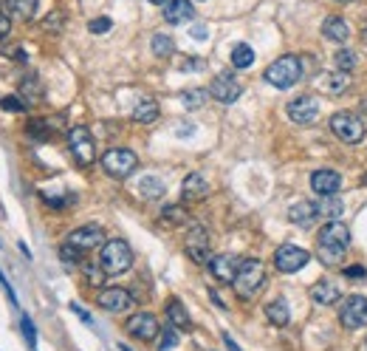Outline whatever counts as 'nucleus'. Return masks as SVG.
Listing matches in <instances>:
<instances>
[{"instance_id": "obj_23", "label": "nucleus", "mask_w": 367, "mask_h": 351, "mask_svg": "<svg viewBox=\"0 0 367 351\" xmlns=\"http://www.w3.org/2000/svg\"><path fill=\"white\" fill-rule=\"evenodd\" d=\"M159 113H161L159 102H156V99H150V97H144V99L133 108V122H139V125H150V122H156V120H159Z\"/></svg>"}, {"instance_id": "obj_33", "label": "nucleus", "mask_w": 367, "mask_h": 351, "mask_svg": "<svg viewBox=\"0 0 367 351\" xmlns=\"http://www.w3.org/2000/svg\"><path fill=\"white\" fill-rule=\"evenodd\" d=\"M82 275H85L88 286H94V289H99V286L105 283V278H108V272L102 269V263H85V267H82Z\"/></svg>"}, {"instance_id": "obj_13", "label": "nucleus", "mask_w": 367, "mask_h": 351, "mask_svg": "<svg viewBox=\"0 0 367 351\" xmlns=\"http://www.w3.org/2000/svg\"><path fill=\"white\" fill-rule=\"evenodd\" d=\"M187 255L195 260V263H209L212 258V241H209V232L206 227L195 224L187 236Z\"/></svg>"}, {"instance_id": "obj_31", "label": "nucleus", "mask_w": 367, "mask_h": 351, "mask_svg": "<svg viewBox=\"0 0 367 351\" xmlns=\"http://www.w3.org/2000/svg\"><path fill=\"white\" fill-rule=\"evenodd\" d=\"M20 97H23L26 102H37V99L43 97V91H40V79H37L34 74L23 77V82H20Z\"/></svg>"}, {"instance_id": "obj_39", "label": "nucleus", "mask_w": 367, "mask_h": 351, "mask_svg": "<svg viewBox=\"0 0 367 351\" xmlns=\"http://www.w3.org/2000/svg\"><path fill=\"white\" fill-rule=\"evenodd\" d=\"M43 196V201L48 204V207H54V210H63V207H68V204H74V196L68 193V196H48L46 190L40 193Z\"/></svg>"}, {"instance_id": "obj_8", "label": "nucleus", "mask_w": 367, "mask_h": 351, "mask_svg": "<svg viewBox=\"0 0 367 351\" xmlns=\"http://www.w3.org/2000/svg\"><path fill=\"white\" fill-rule=\"evenodd\" d=\"M66 244H71V247L79 249L82 255H85V252H94V249H102V244H105V229H102L99 224L77 227L71 236L66 238Z\"/></svg>"}, {"instance_id": "obj_7", "label": "nucleus", "mask_w": 367, "mask_h": 351, "mask_svg": "<svg viewBox=\"0 0 367 351\" xmlns=\"http://www.w3.org/2000/svg\"><path fill=\"white\" fill-rule=\"evenodd\" d=\"M330 131L339 136L345 144H359L364 139V122L359 120L356 113H348V111L330 116Z\"/></svg>"}, {"instance_id": "obj_51", "label": "nucleus", "mask_w": 367, "mask_h": 351, "mask_svg": "<svg viewBox=\"0 0 367 351\" xmlns=\"http://www.w3.org/2000/svg\"><path fill=\"white\" fill-rule=\"evenodd\" d=\"M150 3H156V6H159V3H167V0H150Z\"/></svg>"}, {"instance_id": "obj_19", "label": "nucleus", "mask_w": 367, "mask_h": 351, "mask_svg": "<svg viewBox=\"0 0 367 351\" xmlns=\"http://www.w3.org/2000/svg\"><path fill=\"white\" fill-rule=\"evenodd\" d=\"M317 218H319L317 201H297V204L288 207V221L297 224V227H311Z\"/></svg>"}, {"instance_id": "obj_20", "label": "nucleus", "mask_w": 367, "mask_h": 351, "mask_svg": "<svg viewBox=\"0 0 367 351\" xmlns=\"http://www.w3.org/2000/svg\"><path fill=\"white\" fill-rule=\"evenodd\" d=\"M181 196L184 201H201L209 196V184L201 173H190L187 179H184V187H181Z\"/></svg>"}, {"instance_id": "obj_35", "label": "nucleus", "mask_w": 367, "mask_h": 351, "mask_svg": "<svg viewBox=\"0 0 367 351\" xmlns=\"http://www.w3.org/2000/svg\"><path fill=\"white\" fill-rule=\"evenodd\" d=\"M206 97H209V91H204V88H187V91L181 94V102L192 111V108H201L206 102Z\"/></svg>"}, {"instance_id": "obj_5", "label": "nucleus", "mask_w": 367, "mask_h": 351, "mask_svg": "<svg viewBox=\"0 0 367 351\" xmlns=\"http://www.w3.org/2000/svg\"><path fill=\"white\" fill-rule=\"evenodd\" d=\"M68 151H71L74 162L82 164V167H88V164H94V162H97V144H94V136H90V131L82 128V125H77V128L68 131Z\"/></svg>"}, {"instance_id": "obj_40", "label": "nucleus", "mask_w": 367, "mask_h": 351, "mask_svg": "<svg viewBox=\"0 0 367 351\" xmlns=\"http://www.w3.org/2000/svg\"><path fill=\"white\" fill-rule=\"evenodd\" d=\"M0 108L9 111V113H26V99L17 94V97H3L0 99Z\"/></svg>"}, {"instance_id": "obj_1", "label": "nucleus", "mask_w": 367, "mask_h": 351, "mask_svg": "<svg viewBox=\"0 0 367 351\" xmlns=\"http://www.w3.org/2000/svg\"><path fill=\"white\" fill-rule=\"evenodd\" d=\"M348 247H350V229L339 218L328 221L319 229V236H317V255H319V260L325 263V267H336V263H342Z\"/></svg>"}, {"instance_id": "obj_47", "label": "nucleus", "mask_w": 367, "mask_h": 351, "mask_svg": "<svg viewBox=\"0 0 367 351\" xmlns=\"http://www.w3.org/2000/svg\"><path fill=\"white\" fill-rule=\"evenodd\" d=\"M71 309H74V312H77V314H79V317L85 320V323H88V326H94V317H90V314H88V312L82 309V306H77V303H71Z\"/></svg>"}, {"instance_id": "obj_43", "label": "nucleus", "mask_w": 367, "mask_h": 351, "mask_svg": "<svg viewBox=\"0 0 367 351\" xmlns=\"http://www.w3.org/2000/svg\"><path fill=\"white\" fill-rule=\"evenodd\" d=\"M59 258H63L66 263H77V260L82 258V252H79V249H74L71 244H63V247H59Z\"/></svg>"}, {"instance_id": "obj_52", "label": "nucleus", "mask_w": 367, "mask_h": 351, "mask_svg": "<svg viewBox=\"0 0 367 351\" xmlns=\"http://www.w3.org/2000/svg\"><path fill=\"white\" fill-rule=\"evenodd\" d=\"M361 182H364V184H367V173H364V179H361Z\"/></svg>"}, {"instance_id": "obj_28", "label": "nucleus", "mask_w": 367, "mask_h": 351, "mask_svg": "<svg viewBox=\"0 0 367 351\" xmlns=\"http://www.w3.org/2000/svg\"><path fill=\"white\" fill-rule=\"evenodd\" d=\"M187 210L181 207V204H164L161 207V221H167V227H181L187 224Z\"/></svg>"}, {"instance_id": "obj_18", "label": "nucleus", "mask_w": 367, "mask_h": 351, "mask_svg": "<svg viewBox=\"0 0 367 351\" xmlns=\"http://www.w3.org/2000/svg\"><path fill=\"white\" fill-rule=\"evenodd\" d=\"M195 17V9L190 0H167L164 3V20L172 23V26H181V23H190Z\"/></svg>"}, {"instance_id": "obj_3", "label": "nucleus", "mask_w": 367, "mask_h": 351, "mask_svg": "<svg viewBox=\"0 0 367 351\" xmlns=\"http://www.w3.org/2000/svg\"><path fill=\"white\" fill-rule=\"evenodd\" d=\"M99 263H102V269L108 275H125L133 267V249H130V244L121 241V238L105 241L102 252H99Z\"/></svg>"}, {"instance_id": "obj_34", "label": "nucleus", "mask_w": 367, "mask_h": 351, "mask_svg": "<svg viewBox=\"0 0 367 351\" xmlns=\"http://www.w3.org/2000/svg\"><path fill=\"white\" fill-rule=\"evenodd\" d=\"M26 133L32 136V139H37V142H46L48 136H51V125L46 122V120H28V125H26Z\"/></svg>"}, {"instance_id": "obj_17", "label": "nucleus", "mask_w": 367, "mask_h": 351, "mask_svg": "<svg viewBox=\"0 0 367 351\" xmlns=\"http://www.w3.org/2000/svg\"><path fill=\"white\" fill-rule=\"evenodd\" d=\"M342 187V176L333 170H317L311 173V190L317 196H336Z\"/></svg>"}, {"instance_id": "obj_24", "label": "nucleus", "mask_w": 367, "mask_h": 351, "mask_svg": "<svg viewBox=\"0 0 367 351\" xmlns=\"http://www.w3.org/2000/svg\"><path fill=\"white\" fill-rule=\"evenodd\" d=\"M322 35H325L328 40H333V43H345V40L350 37V28H348V23H345L342 17H328V20L322 23Z\"/></svg>"}, {"instance_id": "obj_37", "label": "nucleus", "mask_w": 367, "mask_h": 351, "mask_svg": "<svg viewBox=\"0 0 367 351\" xmlns=\"http://www.w3.org/2000/svg\"><path fill=\"white\" fill-rule=\"evenodd\" d=\"M172 51H175L172 37H167V35H152V54H156V57H170Z\"/></svg>"}, {"instance_id": "obj_29", "label": "nucleus", "mask_w": 367, "mask_h": 351, "mask_svg": "<svg viewBox=\"0 0 367 351\" xmlns=\"http://www.w3.org/2000/svg\"><path fill=\"white\" fill-rule=\"evenodd\" d=\"M164 182L161 179H156V176H144V179L139 182V193L144 196V198H161L164 196Z\"/></svg>"}, {"instance_id": "obj_6", "label": "nucleus", "mask_w": 367, "mask_h": 351, "mask_svg": "<svg viewBox=\"0 0 367 351\" xmlns=\"http://www.w3.org/2000/svg\"><path fill=\"white\" fill-rule=\"evenodd\" d=\"M102 167L108 176H113V179H128V176L139 167V156L128 148H110L102 156Z\"/></svg>"}, {"instance_id": "obj_9", "label": "nucleus", "mask_w": 367, "mask_h": 351, "mask_svg": "<svg viewBox=\"0 0 367 351\" xmlns=\"http://www.w3.org/2000/svg\"><path fill=\"white\" fill-rule=\"evenodd\" d=\"M308 249H302V247H297V244H283L277 252H274V267H277L280 272H286V275H291V272H297V269H302L305 263H308Z\"/></svg>"}, {"instance_id": "obj_15", "label": "nucleus", "mask_w": 367, "mask_h": 351, "mask_svg": "<svg viewBox=\"0 0 367 351\" xmlns=\"http://www.w3.org/2000/svg\"><path fill=\"white\" fill-rule=\"evenodd\" d=\"M317 113H319V102L308 94L288 102V120L297 122V125H311L317 120Z\"/></svg>"}, {"instance_id": "obj_10", "label": "nucleus", "mask_w": 367, "mask_h": 351, "mask_svg": "<svg viewBox=\"0 0 367 351\" xmlns=\"http://www.w3.org/2000/svg\"><path fill=\"white\" fill-rule=\"evenodd\" d=\"M125 332L130 334V337H136V340H144V343H152L159 337V317L156 314H150V312H139V314H133L128 323H125Z\"/></svg>"}, {"instance_id": "obj_44", "label": "nucleus", "mask_w": 367, "mask_h": 351, "mask_svg": "<svg viewBox=\"0 0 367 351\" xmlns=\"http://www.w3.org/2000/svg\"><path fill=\"white\" fill-rule=\"evenodd\" d=\"M345 278H348V281H364V278H367V269L359 267V263H353V267L345 269Z\"/></svg>"}, {"instance_id": "obj_26", "label": "nucleus", "mask_w": 367, "mask_h": 351, "mask_svg": "<svg viewBox=\"0 0 367 351\" xmlns=\"http://www.w3.org/2000/svg\"><path fill=\"white\" fill-rule=\"evenodd\" d=\"M342 201L339 198H333V196H322V201H317V213H319V218H328V221H333V218H339L342 216Z\"/></svg>"}, {"instance_id": "obj_11", "label": "nucleus", "mask_w": 367, "mask_h": 351, "mask_svg": "<svg viewBox=\"0 0 367 351\" xmlns=\"http://www.w3.org/2000/svg\"><path fill=\"white\" fill-rule=\"evenodd\" d=\"M339 320L345 329H364L367 326V298L350 295L339 309Z\"/></svg>"}, {"instance_id": "obj_50", "label": "nucleus", "mask_w": 367, "mask_h": 351, "mask_svg": "<svg viewBox=\"0 0 367 351\" xmlns=\"http://www.w3.org/2000/svg\"><path fill=\"white\" fill-rule=\"evenodd\" d=\"M192 37H206V28L204 26H195L192 28Z\"/></svg>"}, {"instance_id": "obj_49", "label": "nucleus", "mask_w": 367, "mask_h": 351, "mask_svg": "<svg viewBox=\"0 0 367 351\" xmlns=\"http://www.w3.org/2000/svg\"><path fill=\"white\" fill-rule=\"evenodd\" d=\"M224 343H226V348H229V351H243V348H240V345L232 340V334H224Z\"/></svg>"}, {"instance_id": "obj_14", "label": "nucleus", "mask_w": 367, "mask_h": 351, "mask_svg": "<svg viewBox=\"0 0 367 351\" xmlns=\"http://www.w3.org/2000/svg\"><path fill=\"white\" fill-rule=\"evenodd\" d=\"M209 94L215 97L218 102H237L240 99V94H243V88H240V82L235 79V74H218L215 79H212V85H209Z\"/></svg>"}, {"instance_id": "obj_22", "label": "nucleus", "mask_w": 367, "mask_h": 351, "mask_svg": "<svg viewBox=\"0 0 367 351\" xmlns=\"http://www.w3.org/2000/svg\"><path fill=\"white\" fill-rule=\"evenodd\" d=\"M311 298H314V303H319V306H333L336 301H339V289H336L333 281H317V283L311 286Z\"/></svg>"}, {"instance_id": "obj_46", "label": "nucleus", "mask_w": 367, "mask_h": 351, "mask_svg": "<svg viewBox=\"0 0 367 351\" xmlns=\"http://www.w3.org/2000/svg\"><path fill=\"white\" fill-rule=\"evenodd\" d=\"M9 32H12V23H9V15L0 9V40L3 37H9Z\"/></svg>"}, {"instance_id": "obj_36", "label": "nucleus", "mask_w": 367, "mask_h": 351, "mask_svg": "<svg viewBox=\"0 0 367 351\" xmlns=\"http://www.w3.org/2000/svg\"><path fill=\"white\" fill-rule=\"evenodd\" d=\"M356 63H359V57H356V51H350V48H339L336 51V68L339 71H353L356 68Z\"/></svg>"}, {"instance_id": "obj_53", "label": "nucleus", "mask_w": 367, "mask_h": 351, "mask_svg": "<svg viewBox=\"0 0 367 351\" xmlns=\"http://www.w3.org/2000/svg\"><path fill=\"white\" fill-rule=\"evenodd\" d=\"M339 3H348V0H339Z\"/></svg>"}, {"instance_id": "obj_30", "label": "nucleus", "mask_w": 367, "mask_h": 351, "mask_svg": "<svg viewBox=\"0 0 367 351\" xmlns=\"http://www.w3.org/2000/svg\"><path fill=\"white\" fill-rule=\"evenodd\" d=\"M6 3H9V12L20 20H32L37 12V0H6Z\"/></svg>"}, {"instance_id": "obj_41", "label": "nucleus", "mask_w": 367, "mask_h": 351, "mask_svg": "<svg viewBox=\"0 0 367 351\" xmlns=\"http://www.w3.org/2000/svg\"><path fill=\"white\" fill-rule=\"evenodd\" d=\"M20 329H23V334H26V340H28V345H37V332H34V323H32V317L28 314H23L20 317Z\"/></svg>"}, {"instance_id": "obj_54", "label": "nucleus", "mask_w": 367, "mask_h": 351, "mask_svg": "<svg viewBox=\"0 0 367 351\" xmlns=\"http://www.w3.org/2000/svg\"><path fill=\"white\" fill-rule=\"evenodd\" d=\"M364 37H367V32H364Z\"/></svg>"}, {"instance_id": "obj_45", "label": "nucleus", "mask_w": 367, "mask_h": 351, "mask_svg": "<svg viewBox=\"0 0 367 351\" xmlns=\"http://www.w3.org/2000/svg\"><path fill=\"white\" fill-rule=\"evenodd\" d=\"M46 28H48V32H59V28H63V15H48L46 17Z\"/></svg>"}, {"instance_id": "obj_25", "label": "nucleus", "mask_w": 367, "mask_h": 351, "mask_svg": "<svg viewBox=\"0 0 367 351\" xmlns=\"http://www.w3.org/2000/svg\"><path fill=\"white\" fill-rule=\"evenodd\" d=\"M266 317H268V323H274V326H288L291 309H288V303L283 298H277V301H271L266 306Z\"/></svg>"}, {"instance_id": "obj_4", "label": "nucleus", "mask_w": 367, "mask_h": 351, "mask_svg": "<svg viewBox=\"0 0 367 351\" xmlns=\"http://www.w3.org/2000/svg\"><path fill=\"white\" fill-rule=\"evenodd\" d=\"M299 77H302V63L294 54L280 57V60H274L266 68V82L274 85V88H291V85L299 82Z\"/></svg>"}, {"instance_id": "obj_32", "label": "nucleus", "mask_w": 367, "mask_h": 351, "mask_svg": "<svg viewBox=\"0 0 367 351\" xmlns=\"http://www.w3.org/2000/svg\"><path fill=\"white\" fill-rule=\"evenodd\" d=\"M252 63H255V51H252V46L240 43V46L232 48V66H235V68H249Z\"/></svg>"}, {"instance_id": "obj_2", "label": "nucleus", "mask_w": 367, "mask_h": 351, "mask_svg": "<svg viewBox=\"0 0 367 351\" xmlns=\"http://www.w3.org/2000/svg\"><path fill=\"white\" fill-rule=\"evenodd\" d=\"M263 283H266V267H263V260H257V258H243L237 272H235V281H232L235 292H237L243 301H249V298L257 295Z\"/></svg>"}, {"instance_id": "obj_21", "label": "nucleus", "mask_w": 367, "mask_h": 351, "mask_svg": "<svg viewBox=\"0 0 367 351\" xmlns=\"http://www.w3.org/2000/svg\"><path fill=\"white\" fill-rule=\"evenodd\" d=\"M164 312H167V320H170V326L181 329V332H190V329H192V317H190V312L184 309V303H181L178 298L167 301Z\"/></svg>"}, {"instance_id": "obj_42", "label": "nucleus", "mask_w": 367, "mask_h": 351, "mask_svg": "<svg viewBox=\"0 0 367 351\" xmlns=\"http://www.w3.org/2000/svg\"><path fill=\"white\" fill-rule=\"evenodd\" d=\"M110 26H113V20L110 17H97V20H90V32L94 35H105V32H110Z\"/></svg>"}, {"instance_id": "obj_27", "label": "nucleus", "mask_w": 367, "mask_h": 351, "mask_svg": "<svg viewBox=\"0 0 367 351\" xmlns=\"http://www.w3.org/2000/svg\"><path fill=\"white\" fill-rule=\"evenodd\" d=\"M325 85H328V94H345L348 91V85H350V74L348 71H330L325 77Z\"/></svg>"}, {"instance_id": "obj_48", "label": "nucleus", "mask_w": 367, "mask_h": 351, "mask_svg": "<svg viewBox=\"0 0 367 351\" xmlns=\"http://www.w3.org/2000/svg\"><path fill=\"white\" fill-rule=\"evenodd\" d=\"M204 68V60H187L184 63V71H201Z\"/></svg>"}, {"instance_id": "obj_16", "label": "nucleus", "mask_w": 367, "mask_h": 351, "mask_svg": "<svg viewBox=\"0 0 367 351\" xmlns=\"http://www.w3.org/2000/svg\"><path fill=\"white\" fill-rule=\"evenodd\" d=\"M240 260L243 258H237V255H215V258H209V272L215 275L221 283H232Z\"/></svg>"}, {"instance_id": "obj_12", "label": "nucleus", "mask_w": 367, "mask_h": 351, "mask_svg": "<svg viewBox=\"0 0 367 351\" xmlns=\"http://www.w3.org/2000/svg\"><path fill=\"white\" fill-rule=\"evenodd\" d=\"M97 303L105 309V312H116V314H121V312H130L133 309V295L128 289H121V286H108V289H102L99 295H97Z\"/></svg>"}, {"instance_id": "obj_38", "label": "nucleus", "mask_w": 367, "mask_h": 351, "mask_svg": "<svg viewBox=\"0 0 367 351\" xmlns=\"http://www.w3.org/2000/svg\"><path fill=\"white\" fill-rule=\"evenodd\" d=\"M175 345H178V329H175V326H170V329L159 332V343H156V348H159V351H172Z\"/></svg>"}]
</instances>
